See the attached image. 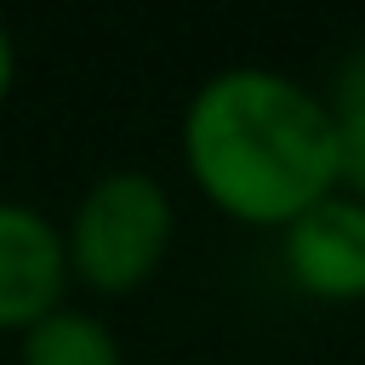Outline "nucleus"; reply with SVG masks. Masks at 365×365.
<instances>
[{"label":"nucleus","mask_w":365,"mask_h":365,"mask_svg":"<svg viewBox=\"0 0 365 365\" xmlns=\"http://www.w3.org/2000/svg\"><path fill=\"white\" fill-rule=\"evenodd\" d=\"M336 114L325 91L268 63H228L205 74L177 125L188 182L234 222L285 228L336 194Z\"/></svg>","instance_id":"1"},{"label":"nucleus","mask_w":365,"mask_h":365,"mask_svg":"<svg viewBox=\"0 0 365 365\" xmlns=\"http://www.w3.org/2000/svg\"><path fill=\"white\" fill-rule=\"evenodd\" d=\"M171 245H177V200L154 171L137 165L97 171L63 222L68 285H86L91 297L143 291L165 268Z\"/></svg>","instance_id":"2"},{"label":"nucleus","mask_w":365,"mask_h":365,"mask_svg":"<svg viewBox=\"0 0 365 365\" xmlns=\"http://www.w3.org/2000/svg\"><path fill=\"white\" fill-rule=\"evenodd\" d=\"M285 279L314 302H365V200L325 194L279 228Z\"/></svg>","instance_id":"3"},{"label":"nucleus","mask_w":365,"mask_h":365,"mask_svg":"<svg viewBox=\"0 0 365 365\" xmlns=\"http://www.w3.org/2000/svg\"><path fill=\"white\" fill-rule=\"evenodd\" d=\"M63 222L29 200H0V336H23L34 319L63 308Z\"/></svg>","instance_id":"4"},{"label":"nucleus","mask_w":365,"mask_h":365,"mask_svg":"<svg viewBox=\"0 0 365 365\" xmlns=\"http://www.w3.org/2000/svg\"><path fill=\"white\" fill-rule=\"evenodd\" d=\"M17 365H125V348L108 319L63 302L17 336Z\"/></svg>","instance_id":"5"},{"label":"nucleus","mask_w":365,"mask_h":365,"mask_svg":"<svg viewBox=\"0 0 365 365\" xmlns=\"http://www.w3.org/2000/svg\"><path fill=\"white\" fill-rule=\"evenodd\" d=\"M331 114H336V143H331L336 194L365 200V108H331Z\"/></svg>","instance_id":"6"},{"label":"nucleus","mask_w":365,"mask_h":365,"mask_svg":"<svg viewBox=\"0 0 365 365\" xmlns=\"http://www.w3.org/2000/svg\"><path fill=\"white\" fill-rule=\"evenodd\" d=\"M325 103H331V108H365V40H359V46H348V57L336 63Z\"/></svg>","instance_id":"7"},{"label":"nucleus","mask_w":365,"mask_h":365,"mask_svg":"<svg viewBox=\"0 0 365 365\" xmlns=\"http://www.w3.org/2000/svg\"><path fill=\"white\" fill-rule=\"evenodd\" d=\"M11 86H17V40H11V29L0 23V103L11 97Z\"/></svg>","instance_id":"8"}]
</instances>
